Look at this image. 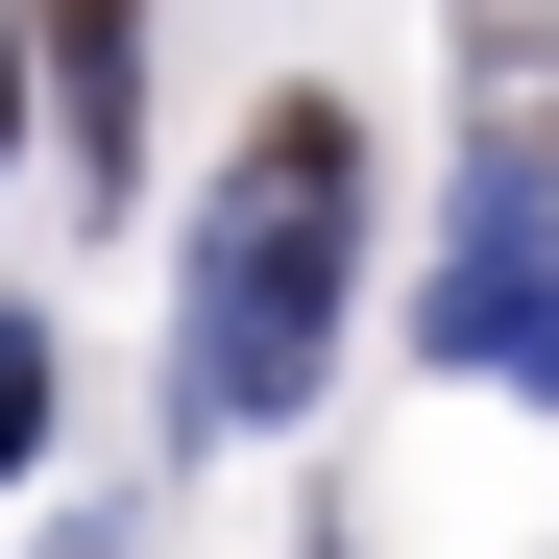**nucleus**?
<instances>
[{
    "instance_id": "nucleus-1",
    "label": "nucleus",
    "mask_w": 559,
    "mask_h": 559,
    "mask_svg": "<svg viewBox=\"0 0 559 559\" xmlns=\"http://www.w3.org/2000/svg\"><path fill=\"white\" fill-rule=\"evenodd\" d=\"M341 195H365V122L341 98H267L243 195L195 243V438H267L317 390V341H341Z\"/></svg>"
},
{
    "instance_id": "nucleus-2",
    "label": "nucleus",
    "mask_w": 559,
    "mask_h": 559,
    "mask_svg": "<svg viewBox=\"0 0 559 559\" xmlns=\"http://www.w3.org/2000/svg\"><path fill=\"white\" fill-rule=\"evenodd\" d=\"M438 365L559 390V195H535V170H511V195H462V243H438Z\"/></svg>"
},
{
    "instance_id": "nucleus-3",
    "label": "nucleus",
    "mask_w": 559,
    "mask_h": 559,
    "mask_svg": "<svg viewBox=\"0 0 559 559\" xmlns=\"http://www.w3.org/2000/svg\"><path fill=\"white\" fill-rule=\"evenodd\" d=\"M122 25H146V0H49V73H73V146H98V170H122V98H146Z\"/></svg>"
},
{
    "instance_id": "nucleus-4",
    "label": "nucleus",
    "mask_w": 559,
    "mask_h": 559,
    "mask_svg": "<svg viewBox=\"0 0 559 559\" xmlns=\"http://www.w3.org/2000/svg\"><path fill=\"white\" fill-rule=\"evenodd\" d=\"M49 438V341H0V462H25Z\"/></svg>"
}]
</instances>
